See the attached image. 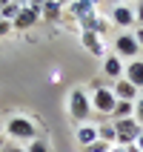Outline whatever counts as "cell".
Segmentation results:
<instances>
[{"mask_svg": "<svg viewBox=\"0 0 143 152\" xmlns=\"http://www.w3.org/2000/svg\"><path fill=\"white\" fill-rule=\"evenodd\" d=\"M69 115L75 121H80V124H86L92 118V98L83 89H72L69 92Z\"/></svg>", "mask_w": 143, "mask_h": 152, "instance_id": "obj_1", "label": "cell"}, {"mask_svg": "<svg viewBox=\"0 0 143 152\" xmlns=\"http://www.w3.org/2000/svg\"><path fill=\"white\" fill-rule=\"evenodd\" d=\"M115 124V144L118 146H132V144H137V138H140V124H137L135 118H126V121H112Z\"/></svg>", "mask_w": 143, "mask_h": 152, "instance_id": "obj_2", "label": "cell"}, {"mask_svg": "<svg viewBox=\"0 0 143 152\" xmlns=\"http://www.w3.org/2000/svg\"><path fill=\"white\" fill-rule=\"evenodd\" d=\"M40 9H43V3H37V0H32V3H23V6H20V12H17V17L12 20V29H17V32L32 29V26L40 20Z\"/></svg>", "mask_w": 143, "mask_h": 152, "instance_id": "obj_3", "label": "cell"}, {"mask_svg": "<svg viewBox=\"0 0 143 152\" xmlns=\"http://www.w3.org/2000/svg\"><path fill=\"white\" fill-rule=\"evenodd\" d=\"M6 135L15 138V141H29V144H32L34 138H37V129H34V124L29 118H20V115H17V118H12L6 124Z\"/></svg>", "mask_w": 143, "mask_h": 152, "instance_id": "obj_4", "label": "cell"}, {"mask_svg": "<svg viewBox=\"0 0 143 152\" xmlns=\"http://www.w3.org/2000/svg\"><path fill=\"white\" fill-rule=\"evenodd\" d=\"M115 106H118V98H115V92H112V86L92 92V112H100V115H109L112 118Z\"/></svg>", "mask_w": 143, "mask_h": 152, "instance_id": "obj_5", "label": "cell"}, {"mask_svg": "<svg viewBox=\"0 0 143 152\" xmlns=\"http://www.w3.org/2000/svg\"><path fill=\"white\" fill-rule=\"evenodd\" d=\"M115 52H118L120 58H137V55H140V46H137L135 34H129V32L118 34V37H115Z\"/></svg>", "mask_w": 143, "mask_h": 152, "instance_id": "obj_6", "label": "cell"}, {"mask_svg": "<svg viewBox=\"0 0 143 152\" xmlns=\"http://www.w3.org/2000/svg\"><path fill=\"white\" fill-rule=\"evenodd\" d=\"M112 92H115V98H118V101H129V103H135L137 98H140V89H135L126 77L115 80V83H112Z\"/></svg>", "mask_w": 143, "mask_h": 152, "instance_id": "obj_7", "label": "cell"}, {"mask_svg": "<svg viewBox=\"0 0 143 152\" xmlns=\"http://www.w3.org/2000/svg\"><path fill=\"white\" fill-rule=\"evenodd\" d=\"M66 12H69V20H77V23H80V20H83V17H89V15H94V12H97V6H94V3H89V0H75V3H69L66 6Z\"/></svg>", "mask_w": 143, "mask_h": 152, "instance_id": "obj_8", "label": "cell"}, {"mask_svg": "<svg viewBox=\"0 0 143 152\" xmlns=\"http://www.w3.org/2000/svg\"><path fill=\"white\" fill-rule=\"evenodd\" d=\"M112 23H115V26H123V29L135 26V9H129V6H123V3H118V6L112 9Z\"/></svg>", "mask_w": 143, "mask_h": 152, "instance_id": "obj_9", "label": "cell"}, {"mask_svg": "<svg viewBox=\"0 0 143 152\" xmlns=\"http://www.w3.org/2000/svg\"><path fill=\"white\" fill-rule=\"evenodd\" d=\"M123 77H126L135 89H143V60H132L126 66V72H123Z\"/></svg>", "mask_w": 143, "mask_h": 152, "instance_id": "obj_10", "label": "cell"}, {"mask_svg": "<svg viewBox=\"0 0 143 152\" xmlns=\"http://www.w3.org/2000/svg\"><path fill=\"white\" fill-rule=\"evenodd\" d=\"M123 72H126V66H123V60H118L115 55H109V58L103 60V75H106V77L120 80V77H123Z\"/></svg>", "mask_w": 143, "mask_h": 152, "instance_id": "obj_11", "label": "cell"}, {"mask_svg": "<svg viewBox=\"0 0 143 152\" xmlns=\"http://www.w3.org/2000/svg\"><path fill=\"white\" fill-rule=\"evenodd\" d=\"M94 141H97V126H94V124H80V126H77V144L86 149V146L94 144Z\"/></svg>", "mask_w": 143, "mask_h": 152, "instance_id": "obj_12", "label": "cell"}, {"mask_svg": "<svg viewBox=\"0 0 143 152\" xmlns=\"http://www.w3.org/2000/svg\"><path fill=\"white\" fill-rule=\"evenodd\" d=\"M80 43H83V49H89L92 55H103V43H100V34H92V32H80Z\"/></svg>", "mask_w": 143, "mask_h": 152, "instance_id": "obj_13", "label": "cell"}, {"mask_svg": "<svg viewBox=\"0 0 143 152\" xmlns=\"http://www.w3.org/2000/svg\"><path fill=\"white\" fill-rule=\"evenodd\" d=\"M126 118H135V103L118 101V106H115V112H112V121H126Z\"/></svg>", "mask_w": 143, "mask_h": 152, "instance_id": "obj_14", "label": "cell"}, {"mask_svg": "<svg viewBox=\"0 0 143 152\" xmlns=\"http://www.w3.org/2000/svg\"><path fill=\"white\" fill-rule=\"evenodd\" d=\"M20 6L23 3H17V0H6V3H0V20H15L17 17V12H20Z\"/></svg>", "mask_w": 143, "mask_h": 152, "instance_id": "obj_15", "label": "cell"}, {"mask_svg": "<svg viewBox=\"0 0 143 152\" xmlns=\"http://www.w3.org/2000/svg\"><path fill=\"white\" fill-rule=\"evenodd\" d=\"M60 12H63V3H57V0H49V3H43L40 17H46V20H57Z\"/></svg>", "mask_w": 143, "mask_h": 152, "instance_id": "obj_16", "label": "cell"}, {"mask_svg": "<svg viewBox=\"0 0 143 152\" xmlns=\"http://www.w3.org/2000/svg\"><path fill=\"white\" fill-rule=\"evenodd\" d=\"M97 138L106 141V144H115V141H118V138H115V124H100V126H97Z\"/></svg>", "mask_w": 143, "mask_h": 152, "instance_id": "obj_17", "label": "cell"}, {"mask_svg": "<svg viewBox=\"0 0 143 152\" xmlns=\"http://www.w3.org/2000/svg\"><path fill=\"white\" fill-rule=\"evenodd\" d=\"M112 146H115V144H106V141H100V138H97V141H94V144H89L83 152H109Z\"/></svg>", "mask_w": 143, "mask_h": 152, "instance_id": "obj_18", "label": "cell"}, {"mask_svg": "<svg viewBox=\"0 0 143 152\" xmlns=\"http://www.w3.org/2000/svg\"><path fill=\"white\" fill-rule=\"evenodd\" d=\"M26 152H49V144L43 141V138H34L32 144H29V149Z\"/></svg>", "mask_w": 143, "mask_h": 152, "instance_id": "obj_19", "label": "cell"}, {"mask_svg": "<svg viewBox=\"0 0 143 152\" xmlns=\"http://www.w3.org/2000/svg\"><path fill=\"white\" fill-rule=\"evenodd\" d=\"M135 121H137V124L143 126V95H140V98L135 101Z\"/></svg>", "mask_w": 143, "mask_h": 152, "instance_id": "obj_20", "label": "cell"}, {"mask_svg": "<svg viewBox=\"0 0 143 152\" xmlns=\"http://www.w3.org/2000/svg\"><path fill=\"white\" fill-rule=\"evenodd\" d=\"M9 32H12V23L9 20H0V37H6Z\"/></svg>", "mask_w": 143, "mask_h": 152, "instance_id": "obj_21", "label": "cell"}, {"mask_svg": "<svg viewBox=\"0 0 143 152\" xmlns=\"http://www.w3.org/2000/svg\"><path fill=\"white\" fill-rule=\"evenodd\" d=\"M135 23L143 26V3H137V9H135Z\"/></svg>", "mask_w": 143, "mask_h": 152, "instance_id": "obj_22", "label": "cell"}, {"mask_svg": "<svg viewBox=\"0 0 143 152\" xmlns=\"http://www.w3.org/2000/svg\"><path fill=\"white\" fill-rule=\"evenodd\" d=\"M135 40H137V46H140V49H143V26H140V29H137V32H135Z\"/></svg>", "mask_w": 143, "mask_h": 152, "instance_id": "obj_23", "label": "cell"}, {"mask_svg": "<svg viewBox=\"0 0 143 152\" xmlns=\"http://www.w3.org/2000/svg\"><path fill=\"white\" fill-rule=\"evenodd\" d=\"M3 152H23V149H20V146H15V144H6V146H3Z\"/></svg>", "mask_w": 143, "mask_h": 152, "instance_id": "obj_24", "label": "cell"}, {"mask_svg": "<svg viewBox=\"0 0 143 152\" xmlns=\"http://www.w3.org/2000/svg\"><path fill=\"white\" fill-rule=\"evenodd\" d=\"M109 152H129V149H126V146H118V144H115V146H112Z\"/></svg>", "mask_w": 143, "mask_h": 152, "instance_id": "obj_25", "label": "cell"}, {"mask_svg": "<svg viewBox=\"0 0 143 152\" xmlns=\"http://www.w3.org/2000/svg\"><path fill=\"white\" fill-rule=\"evenodd\" d=\"M135 146H137V149L143 152V132H140V138H137V144H135Z\"/></svg>", "mask_w": 143, "mask_h": 152, "instance_id": "obj_26", "label": "cell"}, {"mask_svg": "<svg viewBox=\"0 0 143 152\" xmlns=\"http://www.w3.org/2000/svg\"><path fill=\"white\" fill-rule=\"evenodd\" d=\"M3 146H6V138L0 135V152H3Z\"/></svg>", "mask_w": 143, "mask_h": 152, "instance_id": "obj_27", "label": "cell"}, {"mask_svg": "<svg viewBox=\"0 0 143 152\" xmlns=\"http://www.w3.org/2000/svg\"><path fill=\"white\" fill-rule=\"evenodd\" d=\"M126 149H129V152H140V149H137V146H135V144H132V146H126Z\"/></svg>", "mask_w": 143, "mask_h": 152, "instance_id": "obj_28", "label": "cell"}]
</instances>
